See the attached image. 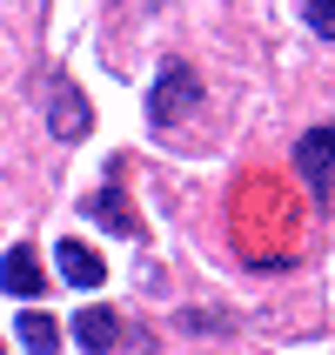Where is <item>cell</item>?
Wrapping results in <instances>:
<instances>
[{
  "mask_svg": "<svg viewBox=\"0 0 335 355\" xmlns=\"http://www.w3.org/2000/svg\"><path fill=\"white\" fill-rule=\"evenodd\" d=\"M87 215H94L101 228H114V235H135V215H128V201H121L114 188H108V195H94V201H87Z\"/></svg>",
  "mask_w": 335,
  "mask_h": 355,
  "instance_id": "52a82bcc",
  "label": "cell"
},
{
  "mask_svg": "<svg viewBox=\"0 0 335 355\" xmlns=\"http://www.w3.org/2000/svg\"><path fill=\"white\" fill-rule=\"evenodd\" d=\"M54 268H60V282H74V288H101V275H108L87 241H60V248H54Z\"/></svg>",
  "mask_w": 335,
  "mask_h": 355,
  "instance_id": "277c9868",
  "label": "cell"
},
{
  "mask_svg": "<svg viewBox=\"0 0 335 355\" xmlns=\"http://www.w3.org/2000/svg\"><path fill=\"white\" fill-rule=\"evenodd\" d=\"M40 282H47V275H40V255H34V248H7V295L27 302V295H40Z\"/></svg>",
  "mask_w": 335,
  "mask_h": 355,
  "instance_id": "8992f818",
  "label": "cell"
},
{
  "mask_svg": "<svg viewBox=\"0 0 335 355\" xmlns=\"http://www.w3.org/2000/svg\"><path fill=\"white\" fill-rule=\"evenodd\" d=\"M195 101H201L195 67H188V60H168V67H161V80H155V94H148V121H155V128H175Z\"/></svg>",
  "mask_w": 335,
  "mask_h": 355,
  "instance_id": "6da1fadb",
  "label": "cell"
},
{
  "mask_svg": "<svg viewBox=\"0 0 335 355\" xmlns=\"http://www.w3.org/2000/svg\"><path fill=\"white\" fill-rule=\"evenodd\" d=\"M47 128H54L60 141H87L94 107H87V94H80L74 80H54V87H47Z\"/></svg>",
  "mask_w": 335,
  "mask_h": 355,
  "instance_id": "3957f363",
  "label": "cell"
},
{
  "mask_svg": "<svg viewBox=\"0 0 335 355\" xmlns=\"http://www.w3.org/2000/svg\"><path fill=\"white\" fill-rule=\"evenodd\" d=\"M74 342L87 355H108L121 342V315H108V309H80V315H74Z\"/></svg>",
  "mask_w": 335,
  "mask_h": 355,
  "instance_id": "5b68a950",
  "label": "cell"
},
{
  "mask_svg": "<svg viewBox=\"0 0 335 355\" xmlns=\"http://www.w3.org/2000/svg\"><path fill=\"white\" fill-rule=\"evenodd\" d=\"M302 14H309V27H316V34L335 40V0H302Z\"/></svg>",
  "mask_w": 335,
  "mask_h": 355,
  "instance_id": "9c48e42d",
  "label": "cell"
},
{
  "mask_svg": "<svg viewBox=\"0 0 335 355\" xmlns=\"http://www.w3.org/2000/svg\"><path fill=\"white\" fill-rule=\"evenodd\" d=\"M295 175L309 181L316 201L335 195V128H309V135L295 141Z\"/></svg>",
  "mask_w": 335,
  "mask_h": 355,
  "instance_id": "7a4b0ae2",
  "label": "cell"
},
{
  "mask_svg": "<svg viewBox=\"0 0 335 355\" xmlns=\"http://www.w3.org/2000/svg\"><path fill=\"white\" fill-rule=\"evenodd\" d=\"M20 342H27L34 355H54V342H60L54 315H40V309H27V315H20Z\"/></svg>",
  "mask_w": 335,
  "mask_h": 355,
  "instance_id": "ba28073f",
  "label": "cell"
}]
</instances>
